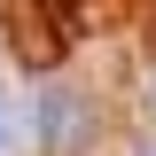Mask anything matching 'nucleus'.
<instances>
[{
	"label": "nucleus",
	"instance_id": "obj_1",
	"mask_svg": "<svg viewBox=\"0 0 156 156\" xmlns=\"http://www.w3.org/2000/svg\"><path fill=\"white\" fill-rule=\"evenodd\" d=\"M47 140H55V148H78V140H86V101L78 94H47Z\"/></svg>",
	"mask_w": 156,
	"mask_h": 156
},
{
	"label": "nucleus",
	"instance_id": "obj_2",
	"mask_svg": "<svg viewBox=\"0 0 156 156\" xmlns=\"http://www.w3.org/2000/svg\"><path fill=\"white\" fill-rule=\"evenodd\" d=\"M133 156H156V140H140V148H133Z\"/></svg>",
	"mask_w": 156,
	"mask_h": 156
}]
</instances>
